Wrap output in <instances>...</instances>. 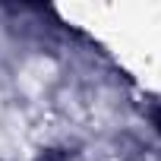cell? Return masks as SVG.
<instances>
[{"mask_svg":"<svg viewBox=\"0 0 161 161\" xmlns=\"http://www.w3.org/2000/svg\"><path fill=\"white\" fill-rule=\"evenodd\" d=\"M35 161H69V148H44Z\"/></svg>","mask_w":161,"mask_h":161,"instance_id":"6da1fadb","label":"cell"}]
</instances>
